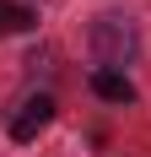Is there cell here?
<instances>
[{
  "label": "cell",
  "instance_id": "7a4b0ae2",
  "mask_svg": "<svg viewBox=\"0 0 151 157\" xmlns=\"http://www.w3.org/2000/svg\"><path fill=\"white\" fill-rule=\"evenodd\" d=\"M49 119H54V98H49V92H38V98H27V103L16 109V119H11V136H16V141H32V136L49 125Z\"/></svg>",
  "mask_w": 151,
  "mask_h": 157
},
{
  "label": "cell",
  "instance_id": "277c9868",
  "mask_svg": "<svg viewBox=\"0 0 151 157\" xmlns=\"http://www.w3.org/2000/svg\"><path fill=\"white\" fill-rule=\"evenodd\" d=\"M38 16L27 11V6H16V0H0V33H27Z\"/></svg>",
  "mask_w": 151,
  "mask_h": 157
},
{
  "label": "cell",
  "instance_id": "6da1fadb",
  "mask_svg": "<svg viewBox=\"0 0 151 157\" xmlns=\"http://www.w3.org/2000/svg\"><path fill=\"white\" fill-rule=\"evenodd\" d=\"M92 49H97V60H103L108 71H119V65L135 54V33H130V22H119V16H103V22L92 27Z\"/></svg>",
  "mask_w": 151,
  "mask_h": 157
},
{
  "label": "cell",
  "instance_id": "3957f363",
  "mask_svg": "<svg viewBox=\"0 0 151 157\" xmlns=\"http://www.w3.org/2000/svg\"><path fill=\"white\" fill-rule=\"evenodd\" d=\"M92 92L103 98V103H135L130 76H124V71H108V65H97V71H92Z\"/></svg>",
  "mask_w": 151,
  "mask_h": 157
}]
</instances>
